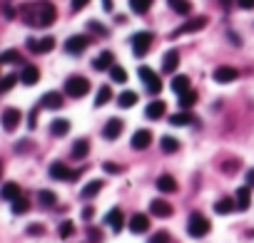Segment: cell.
Masks as SVG:
<instances>
[{
    "label": "cell",
    "instance_id": "1",
    "mask_svg": "<svg viewBox=\"0 0 254 243\" xmlns=\"http://www.w3.org/2000/svg\"><path fill=\"white\" fill-rule=\"evenodd\" d=\"M23 20L28 25L33 28H48L55 23L57 17V10L53 3H48V0H37V3H30V5H23Z\"/></svg>",
    "mask_w": 254,
    "mask_h": 243
},
{
    "label": "cell",
    "instance_id": "2",
    "mask_svg": "<svg viewBox=\"0 0 254 243\" xmlns=\"http://www.w3.org/2000/svg\"><path fill=\"white\" fill-rule=\"evenodd\" d=\"M209 221L202 216V213H192L189 216V221H187V231H189V236L192 238H204L207 233H209Z\"/></svg>",
    "mask_w": 254,
    "mask_h": 243
},
{
    "label": "cell",
    "instance_id": "3",
    "mask_svg": "<svg viewBox=\"0 0 254 243\" xmlns=\"http://www.w3.org/2000/svg\"><path fill=\"white\" fill-rule=\"evenodd\" d=\"M88 92H90V82L85 80V77H80V75H75V77H70V80L65 82V95H70V97H75V99L85 97Z\"/></svg>",
    "mask_w": 254,
    "mask_h": 243
},
{
    "label": "cell",
    "instance_id": "4",
    "mask_svg": "<svg viewBox=\"0 0 254 243\" xmlns=\"http://www.w3.org/2000/svg\"><path fill=\"white\" fill-rule=\"evenodd\" d=\"M137 75H140V80L145 82V87H147V92H150V95H160V92H162V82H160V77H157L150 67H145V65H142V67L137 70Z\"/></svg>",
    "mask_w": 254,
    "mask_h": 243
},
{
    "label": "cell",
    "instance_id": "5",
    "mask_svg": "<svg viewBox=\"0 0 254 243\" xmlns=\"http://www.w3.org/2000/svg\"><path fill=\"white\" fill-rule=\"evenodd\" d=\"M150 45H152V32H137V35H132V50H135L137 57H145L147 50H150Z\"/></svg>",
    "mask_w": 254,
    "mask_h": 243
},
{
    "label": "cell",
    "instance_id": "6",
    "mask_svg": "<svg viewBox=\"0 0 254 243\" xmlns=\"http://www.w3.org/2000/svg\"><path fill=\"white\" fill-rule=\"evenodd\" d=\"M90 45V40L85 37V35H73V37H68V42H65V52H70V55H80V52H85V48Z\"/></svg>",
    "mask_w": 254,
    "mask_h": 243
},
{
    "label": "cell",
    "instance_id": "7",
    "mask_svg": "<svg viewBox=\"0 0 254 243\" xmlns=\"http://www.w3.org/2000/svg\"><path fill=\"white\" fill-rule=\"evenodd\" d=\"M122 129H125L122 119L112 117V119H108V124H105V129H102V137L108 139V142H115V139H117V137L122 134Z\"/></svg>",
    "mask_w": 254,
    "mask_h": 243
},
{
    "label": "cell",
    "instance_id": "8",
    "mask_svg": "<svg viewBox=\"0 0 254 243\" xmlns=\"http://www.w3.org/2000/svg\"><path fill=\"white\" fill-rule=\"evenodd\" d=\"M28 48L35 52V55H45L55 48V37H40V40H28Z\"/></svg>",
    "mask_w": 254,
    "mask_h": 243
},
{
    "label": "cell",
    "instance_id": "9",
    "mask_svg": "<svg viewBox=\"0 0 254 243\" xmlns=\"http://www.w3.org/2000/svg\"><path fill=\"white\" fill-rule=\"evenodd\" d=\"M204 25H207V17H204V15L192 17V20H187L182 28H177V30L172 32V37H177V35H187V32H197V30H202Z\"/></svg>",
    "mask_w": 254,
    "mask_h": 243
},
{
    "label": "cell",
    "instance_id": "10",
    "mask_svg": "<svg viewBox=\"0 0 254 243\" xmlns=\"http://www.w3.org/2000/svg\"><path fill=\"white\" fill-rule=\"evenodd\" d=\"M0 124H3L5 131H15L18 124H20V109L15 107H8L5 112H3V119H0Z\"/></svg>",
    "mask_w": 254,
    "mask_h": 243
},
{
    "label": "cell",
    "instance_id": "11",
    "mask_svg": "<svg viewBox=\"0 0 254 243\" xmlns=\"http://www.w3.org/2000/svg\"><path fill=\"white\" fill-rule=\"evenodd\" d=\"M215 82H219V84H229V82H235L237 77H239V72L235 70V67H227V65H222V67H217L215 70Z\"/></svg>",
    "mask_w": 254,
    "mask_h": 243
},
{
    "label": "cell",
    "instance_id": "12",
    "mask_svg": "<svg viewBox=\"0 0 254 243\" xmlns=\"http://www.w3.org/2000/svg\"><path fill=\"white\" fill-rule=\"evenodd\" d=\"M130 144H132V149H147L152 144V131L150 129H137Z\"/></svg>",
    "mask_w": 254,
    "mask_h": 243
},
{
    "label": "cell",
    "instance_id": "13",
    "mask_svg": "<svg viewBox=\"0 0 254 243\" xmlns=\"http://www.w3.org/2000/svg\"><path fill=\"white\" fill-rule=\"evenodd\" d=\"M50 176L55 181H70V176H73V171L62 164V162H53L50 164Z\"/></svg>",
    "mask_w": 254,
    "mask_h": 243
},
{
    "label": "cell",
    "instance_id": "14",
    "mask_svg": "<svg viewBox=\"0 0 254 243\" xmlns=\"http://www.w3.org/2000/svg\"><path fill=\"white\" fill-rule=\"evenodd\" d=\"M150 213H155L157 218H169L172 216V206H169L167 201H162V198H155V201L150 204Z\"/></svg>",
    "mask_w": 254,
    "mask_h": 243
},
{
    "label": "cell",
    "instance_id": "15",
    "mask_svg": "<svg viewBox=\"0 0 254 243\" xmlns=\"http://www.w3.org/2000/svg\"><path fill=\"white\" fill-rule=\"evenodd\" d=\"M157 189H160L162 194H175V191H177L175 176H172V174H162V176H157Z\"/></svg>",
    "mask_w": 254,
    "mask_h": 243
},
{
    "label": "cell",
    "instance_id": "16",
    "mask_svg": "<svg viewBox=\"0 0 254 243\" xmlns=\"http://www.w3.org/2000/svg\"><path fill=\"white\" fill-rule=\"evenodd\" d=\"M37 80H40V70L35 67V65H25L23 72H20V82L30 87V84H37Z\"/></svg>",
    "mask_w": 254,
    "mask_h": 243
},
{
    "label": "cell",
    "instance_id": "17",
    "mask_svg": "<svg viewBox=\"0 0 254 243\" xmlns=\"http://www.w3.org/2000/svg\"><path fill=\"white\" fill-rule=\"evenodd\" d=\"M147 228H150V218H147L145 213H135L130 218V231L132 233H145Z\"/></svg>",
    "mask_w": 254,
    "mask_h": 243
},
{
    "label": "cell",
    "instance_id": "18",
    "mask_svg": "<svg viewBox=\"0 0 254 243\" xmlns=\"http://www.w3.org/2000/svg\"><path fill=\"white\" fill-rule=\"evenodd\" d=\"M40 107H45V109H60L62 107V95L60 92H45L40 99Z\"/></svg>",
    "mask_w": 254,
    "mask_h": 243
},
{
    "label": "cell",
    "instance_id": "19",
    "mask_svg": "<svg viewBox=\"0 0 254 243\" xmlns=\"http://www.w3.org/2000/svg\"><path fill=\"white\" fill-rule=\"evenodd\" d=\"M235 209H237V201H235V198H229V196L215 201V213H219V216H227V213H232Z\"/></svg>",
    "mask_w": 254,
    "mask_h": 243
},
{
    "label": "cell",
    "instance_id": "20",
    "mask_svg": "<svg viewBox=\"0 0 254 243\" xmlns=\"http://www.w3.org/2000/svg\"><path fill=\"white\" fill-rule=\"evenodd\" d=\"M180 65V52L177 50H169L164 52V60H162V72H175Z\"/></svg>",
    "mask_w": 254,
    "mask_h": 243
},
{
    "label": "cell",
    "instance_id": "21",
    "mask_svg": "<svg viewBox=\"0 0 254 243\" xmlns=\"http://www.w3.org/2000/svg\"><path fill=\"white\" fill-rule=\"evenodd\" d=\"M164 109H167V104H164L162 99H155V102L147 104L145 114H147V119H160V117L164 114Z\"/></svg>",
    "mask_w": 254,
    "mask_h": 243
},
{
    "label": "cell",
    "instance_id": "22",
    "mask_svg": "<svg viewBox=\"0 0 254 243\" xmlns=\"http://www.w3.org/2000/svg\"><path fill=\"white\" fill-rule=\"evenodd\" d=\"M0 196H3L5 198V201H15V198L18 196H23V194H20V186L15 184V181H8V184H3V189H0Z\"/></svg>",
    "mask_w": 254,
    "mask_h": 243
},
{
    "label": "cell",
    "instance_id": "23",
    "mask_svg": "<svg viewBox=\"0 0 254 243\" xmlns=\"http://www.w3.org/2000/svg\"><path fill=\"white\" fill-rule=\"evenodd\" d=\"M235 201H237V209L239 211H247L249 204H252V194H249V186H242L237 189V196H235Z\"/></svg>",
    "mask_w": 254,
    "mask_h": 243
},
{
    "label": "cell",
    "instance_id": "24",
    "mask_svg": "<svg viewBox=\"0 0 254 243\" xmlns=\"http://www.w3.org/2000/svg\"><path fill=\"white\" fill-rule=\"evenodd\" d=\"M92 67H95V70H110V67H112V52H110V50L100 52V55L92 60Z\"/></svg>",
    "mask_w": 254,
    "mask_h": 243
},
{
    "label": "cell",
    "instance_id": "25",
    "mask_svg": "<svg viewBox=\"0 0 254 243\" xmlns=\"http://www.w3.org/2000/svg\"><path fill=\"white\" fill-rule=\"evenodd\" d=\"M90 154V142L88 139H77L73 144V159H85Z\"/></svg>",
    "mask_w": 254,
    "mask_h": 243
},
{
    "label": "cell",
    "instance_id": "26",
    "mask_svg": "<svg viewBox=\"0 0 254 243\" xmlns=\"http://www.w3.org/2000/svg\"><path fill=\"white\" fill-rule=\"evenodd\" d=\"M137 104V92H122V95H117V107H122V109H130V107H135Z\"/></svg>",
    "mask_w": 254,
    "mask_h": 243
},
{
    "label": "cell",
    "instance_id": "27",
    "mask_svg": "<svg viewBox=\"0 0 254 243\" xmlns=\"http://www.w3.org/2000/svg\"><path fill=\"white\" fill-rule=\"evenodd\" d=\"M105 221H108V224H110L115 231H122V226H125V216H122V211H120V209H112Z\"/></svg>",
    "mask_w": 254,
    "mask_h": 243
},
{
    "label": "cell",
    "instance_id": "28",
    "mask_svg": "<svg viewBox=\"0 0 254 243\" xmlns=\"http://www.w3.org/2000/svg\"><path fill=\"white\" fill-rule=\"evenodd\" d=\"M37 204L45 206V209H50V206L57 204V196L53 191H48V189H42V191H37Z\"/></svg>",
    "mask_w": 254,
    "mask_h": 243
},
{
    "label": "cell",
    "instance_id": "29",
    "mask_svg": "<svg viewBox=\"0 0 254 243\" xmlns=\"http://www.w3.org/2000/svg\"><path fill=\"white\" fill-rule=\"evenodd\" d=\"M50 131H53V137H65L70 131V122L68 119H55L50 124Z\"/></svg>",
    "mask_w": 254,
    "mask_h": 243
},
{
    "label": "cell",
    "instance_id": "30",
    "mask_svg": "<svg viewBox=\"0 0 254 243\" xmlns=\"http://www.w3.org/2000/svg\"><path fill=\"white\" fill-rule=\"evenodd\" d=\"M160 146H162L164 154H177V151H180V142H177L175 137H162V139H160Z\"/></svg>",
    "mask_w": 254,
    "mask_h": 243
},
{
    "label": "cell",
    "instance_id": "31",
    "mask_svg": "<svg viewBox=\"0 0 254 243\" xmlns=\"http://www.w3.org/2000/svg\"><path fill=\"white\" fill-rule=\"evenodd\" d=\"M110 99H112V90H110L108 84H105V87H100V90H97V97H95V107H102V104H108Z\"/></svg>",
    "mask_w": 254,
    "mask_h": 243
},
{
    "label": "cell",
    "instance_id": "32",
    "mask_svg": "<svg viewBox=\"0 0 254 243\" xmlns=\"http://www.w3.org/2000/svg\"><path fill=\"white\" fill-rule=\"evenodd\" d=\"M172 90H175L177 95L187 92V90H189V77H187V75H177V77L172 80Z\"/></svg>",
    "mask_w": 254,
    "mask_h": 243
},
{
    "label": "cell",
    "instance_id": "33",
    "mask_svg": "<svg viewBox=\"0 0 254 243\" xmlns=\"http://www.w3.org/2000/svg\"><path fill=\"white\" fill-rule=\"evenodd\" d=\"M169 124H172V127H187V124H192V114H189V112L172 114V117H169Z\"/></svg>",
    "mask_w": 254,
    "mask_h": 243
},
{
    "label": "cell",
    "instance_id": "34",
    "mask_svg": "<svg viewBox=\"0 0 254 243\" xmlns=\"http://www.w3.org/2000/svg\"><path fill=\"white\" fill-rule=\"evenodd\" d=\"M100 191H102V181H97V179H95V181H90L88 186L82 189V198H95Z\"/></svg>",
    "mask_w": 254,
    "mask_h": 243
},
{
    "label": "cell",
    "instance_id": "35",
    "mask_svg": "<svg viewBox=\"0 0 254 243\" xmlns=\"http://www.w3.org/2000/svg\"><path fill=\"white\" fill-rule=\"evenodd\" d=\"M169 5H172V10H177L180 15L192 13V3H189V0H169Z\"/></svg>",
    "mask_w": 254,
    "mask_h": 243
},
{
    "label": "cell",
    "instance_id": "36",
    "mask_svg": "<svg viewBox=\"0 0 254 243\" xmlns=\"http://www.w3.org/2000/svg\"><path fill=\"white\" fill-rule=\"evenodd\" d=\"M18 80H20L18 75H5V77H0V95L10 92L13 87H15V82H18Z\"/></svg>",
    "mask_w": 254,
    "mask_h": 243
},
{
    "label": "cell",
    "instance_id": "37",
    "mask_svg": "<svg viewBox=\"0 0 254 243\" xmlns=\"http://www.w3.org/2000/svg\"><path fill=\"white\" fill-rule=\"evenodd\" d=\"M192 104H197V92L187 90V92H182V95H180V107H182V109H189Z\"/></svg>",
    "mask_w": 254,
    "mask_h": 243
},
{
    "label": "cell",
    "instance_id": "38",
    "mask_svg": "<svg viewBox=\"0 0 254 243\" xmlns=\"http://www.w3.org/2000/svg\"><path fill=\"white\" fill-rule=\"evenodd\" d=\"M150 5H152V0H130V8L137 15H145L147 10H150Z\"/></svg>",
    "mask_w": 254,
    "mask_h": 243
},
{
    "label": "cell",
    "instance_id": "39",
    "mask_svg": "<svg viewBox=\"0 0 254 243\" xmlns=\"http://www.w3.org/2000/svg\"><path fill=\"white\" fill-rule=\"evenodd\" d=\"M28 209H30V201H28V198H25V196H18V198H15V201H13V213H15V216H20V213H25Z\"/></svg>",
    "mask_w": 254,
    "mask_h": 243
},
{
    "label": "cell",
    "instance_id": "40",
    "mask_svg": "<svg viewBox=\"0 0 254 243\" xmlns=\"http://www.w3.org/2000/svg\"><path fill=\"white\" fill-rule=\"evenodd\" d=\"M110 77H112V82H117V84H125V82H127V72H125L122 67H117V65H112V67H110Z\"/></svg>",
    "mask_w": 254,
    "mask_h": 243
},
{
    "label": "cell",
    "instance_id": "41",
    "mask_svg": "<svg viewBox=\"0 0 254 243\" xmlns=\"http://www.w3.org/2000/svg\"><path fill=\"white\" fill-rule=\"evenodd\" d=\"M73 233H75V224H73V221H62L60 228H57V236L60 238H70Z\"/></svg>",
    "mask_w": 254,
    "mask_h": 243
},
{
    "label": "cell",
    "instance_id": "42",
    "mask_svg": "<svg viewBox=\"0 0 254 243\" xmlns=\"http://www.w3.org/2000/svg\"><path fill=\"white\" fill-rule=\"evenodd\" d=\"M0 62H20V55H18V50H5L3 55H0Z\"/></svg>",
    "mask_w": 254,
    "mask_h": 243
},
{
    "label": "cell",
    "instance_id": "43",
    "mask_svg": "<svg viewBox=\"0 0 254 243\" xmlns=\"http://www.w3.org/2000/svg\"><path fill=\"white\" fill-rule=\"evenodd\" d=\"M147 243H169V233H167V231H157Z\"/></svg>",
    "mask_w": 254,
    "mask_h": 243
},
{
    "label": "cell",
    "instance_id": "44",
    "mask_svg": "<svg viewBox=\"0 0 254 243\" xmlns=\"http://www.w3.org/2000/svg\"><path fill=\"white\" fill-rule=\"evenodd\" d=\"M28 233L30 236H42V233H45V226H42V224H30L28 226Z\"/></svg>",
    "mask_w": 254,
    "mask_h": 243
},
{
    "label": "cell",
    "instance_id": "45",
    "mask_svg": "<svg viewBox=\"0 0 254 243\" xmlns=\"http://www.w3.org/2000/svg\"><path fill=\"white\" fill-rule=\"evenodd\" d=\"M102 169L108 171V174H120V171H122V166H120V164H110V162H105V164H102Z\"/></svg>",
    "mask_w": 254,
    "mask_h": 243
},
{
    "label": "cell",
    "instance_id": "46",
    "mask_svg": "<svg viewBox=\"0 0 254 243\" xmlns=\"http://www.w3.org/2000/svg\"><path fill=\"white\" fill-rule=\"evenodd\" d=\"M88 28H90V30H95V32H100V35H108V30H105V25L95 23V20H90V23H88Z\"/></svg>",
    "mask_w": 254,
    "mask_h": 243
},
{
    "label": "cell",
    "instance_id": "47",
    "mask_svg": "<svg viewBox=\"0 0 254 243\" xmlns=\"http://www.w3.org/2000/svg\"><path fill=\"white\" fill-rule=\"evenodd\" d=\"M88 233H90V243H100V241H102V233H100L97 228H90Z\"/></svg>",
    "mask_w": 254,
    "mask_h": 243
},
{
    "label": "cell",
    "instance_id": "48",
    "mask_svg": "<svg viewBox=\"0 0 254 243\" xmlns=\"http://www.w3.org/2000/svg\"><path fill=\"white\" fill-rule=\"evenodd\" d=\"M237 5H239L242 10H252V8H254V0H237Z\"/></svg>",
    "mask_w": 254,
    "mask_h": 243
},
{
    "label": "cell",
    "instance_id": "49",
    "mask_svg": "<svg viewBox=\"0 0 254 243\" xmlns=\"http://www.w3.org/2000/svg\"><path fill=\"white\" fill-rule=\"evenodd\" d=\"M92 216H95V209H92V206H85V209H82V218H85V221H90Z\"/></svg>",
    "mask_w": 254,
    "mask_h": 243
},
{
    "label": "cell",
    "instance_id": "50",
    "mask_svg": "<svg viewBox=\"0 0 254 243\" xmlns=\"http://www.w3.org/2000/svg\"><path fill=\"white\" fill-rule=\"evenodd\" d=\"M88 3H90V0H73V10H82Z\"/></svg>",
    "mask_w": 254,
    "mask_h": 243
},
{
    "label": "cell",
    "instance_id": "51",
    "mask_svg": "<svg viewBox=\"0 0 254 243\" xmlns=\"http://www.w3.org/2000/svg\"><path fill=\"white\" fill-rule=\"evenodd\" d=\"M247 186H254V169L247 171Z\"/></svg>",
    "mask_w": 254,
    "mask_h": 243
},
{
    "label": "cell",
    "instance_id": "52",
    "mask_svg": "<svg viewBox=\"0 0 254 243\" xmlns=\"http://www.w3.org/2000/svg\"><path fill=\"white\" fill-rule=\"evenodd\" d=\"M102 8L105 10H112V0H102Z\"/></svg>",
    "mask_w": 254,
    "mask_h": 243
},
{
    "label": "cell",
    "instance_id": "53",
    "mask_svg": "<svg viewBox=\"0 0 254 243\" xmlns=\"http://www.w3.org/2000/svg\"><path fill=\"white\" fill-rule=\"evenodd\" d=\"M229 3H232V0H222V5H224V8H227V5H229Z\"/></svg>",
    "mask_w": 254,
    "mask_h": 243
},
{
    "label": "cell",
    "instance_id": "54",
    "mask_svg": "<svg viewBox=\"0 0 254 243\" xmlns=\"http://www.w3.org/2000/svg\"><path fill=\"white\" fill-rule=\"evenodd\" d=\"M0 176H3V162H0Z\"/></svg>",
    "mask_w": 254,
    "mask_h": 243
}]
</instances>
